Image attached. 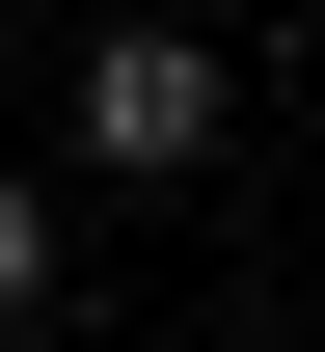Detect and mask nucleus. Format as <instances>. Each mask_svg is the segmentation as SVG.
<instances>
[{"instance_id":"f257e3e1","label":"nucleus","mask_w":325,"mask_h":352,"mask_svg":"<svg viewBox=\"0 0 325 352\" xmlns=\"http://www.w3.org/2000/svg\"><path fill=\"white\" fill-rule=\"evenodd\" d=\"M82 135H109V163H136V190H163V163H217V54H190L163 0H136V28L82 54Z\"/></svg>"},{"instance_id":"f03ea898","label":"nucleus","mask_w":325,"mask_h":352,"mask_svg":"<svg viewBox=\"0 0 325 352\" xmlns=\"http://www.w3.org/2000/svg\"><path fill=\"white\" fill-rule=\"evenodd\" d=\"M0 298H54V217H27V190H0Z\"/></svg>"}]
</instances>
